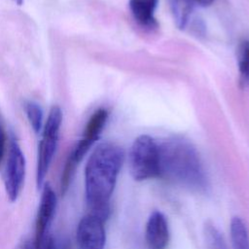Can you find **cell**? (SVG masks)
I'll list each match as a JSON object with an SVG mask.
<instances>
[{"mask_svg":"<svg viewBox=\"0 0 249 249\" xmlns=\"http://www.w3.org/2000/svg\"><path fill=\"white\" fill-rule=\"evenodd\" d=\"M25 158L15 138L10 142L4 173V187L11 201H16L22 190L25 177Z\"/></svg>","mask_w":249,"mask_h":249,"instance_id":"cell-5","label":"cell"},{"mask_svg":"<svg viewBox=\"0 0 249 249\" xmlns=\"http://www.w3.org/2000/svg\"><path fill=\"white\" fill-rule=\"evenodd\" d=\"M160 176L197 192L207 188V178L195 147L182 137H171L160 144Z\"/></svg>","mask_w":249,"mask_h":249,"instance_id":"cell-2","label":"cell"},{"mask_svg":"<svg viewBox=\"0 0 249 249\" xmlns=\"http://www.w3.org/2000/svg\"><path fill=\"white\" fill-rule=\"evenodd\" d=\"M104 221L92 213L81 219L76 232L79 249H104L106 241Z\"/></svg>","mask_w":249,"mask_h":249,"instance_id":"cell-6","label":"cell"},{"mask_svg":"<svg viewBox=\"0 0 249 249\" xmlns=\"http://www.w3.org/2000/svg\"><path fill=\"white\" fill-rule=\"evenodd\" d=\"M195 7H208L210 6L214 0H187Z\"/></svg>","mask_w":249,"mask_h":249,"instance_id":"cell-18","label":"cell"},{"mask_svg":"<svg viewBox=\"0 0 249 249\" xmlns=\"http://www.w3.org/2000/svg\"><path fill=\"white\" fill-rule=\"evenodd\" d=\"M169 2L177 27L179 29H184L187 26L191 15L196 7L187 0H169Z\"/></svg>","mask_w":249,"mask_h":249,"instance_id":"cell-12","label":"cell"},{"mask_svg":"<svg viewBox=\"0 0 249 249\" xmlns=\"http://www.w3.org/2000/svg\"><path fill=\"white\" fill-rule=\"evenodd\" d=\"M62 123V112L58 106H53L48 115V119L43 128L42 138L38 148L36 183L38 188H42L46 175L52 164L57 147L59 130Z\"/></svg>","mask_w":249,"mask_h":249,"instance_id":"cell-4","label":"cell"},{"mask_svg":"<svg viewBox=\"0 0 249 249\" xmlns=\"http://www.w3.org/2000/svg\"><path fill=\"white\" fill-rule=\"evenodd\" d=\"M22 249H32V248H31V246L29 244H25Z\"/></svg>","mask_w":249,"mask_h":249,"instance_id":"cell-20","label":"cell"},{"mask_svg":"<svg viewBox=\"0 0 249 249\" xmlns=\"http://www.w3.org/2000/svg\"><path fill=\"white\" fill-rule=\"evenodd\" d=\"M230 234L232 249H249V234L244 221L234 216L230 225Z\"/></svg>","mask_w":249,"mask_h":249,"instance_id":"cell-11","label":"cell"},{"mask_svg":"<svg viewBox=\"0 0 249 249\" xmlns=\"http://www.w3.org/2000/svg\"><path fill=\"white\" fill-rule=\"evenodd\" d=\"M107 119L108 112L106 109L99 108L92 113L86 124L83 137L73 149L78 157L84 158L91 145L99 138V135L103 130Z\"/></svg>","mask_w":249,"mask_h":249,"instance_id":"cell-9","label":"cell"},{"mask_svg":"<svg viewBox=\"0 0 249 249\" xmlns=\"http://www.w3.org/2000/svg\"><path fill=\"white\" fill-rule=\"evenodd\" d=\"M11 1L16 3V4H18V5H21L22 2H23V0H11Z\"/></svg>","mask_w":249,"mask_h":249,"instance_id":"cell-19","label":"cell"},{"mask_svg":"<svg viewBox=\"0 0 249 249\" xmlns=\"http://www.w3.org/2000/svg\"><path fill=\"white\" fill-rule=\"evenodd\" d=\"M145 241L149 249H165L168 245V223L160 211L150 214L145 227Z\"/></svg>","mask_w":249,"mask_h":249,"instance_id":"cell-8","label":"cell"},{"mask_svg":"<svg viewBox=\"0 0 249 249\" xmlns=\"http://www.w3.org/2000/svg\"><path fill=\"white\" fill-rule=\"evenodd\" d=\"M56 195L50 185L43 188L40 205L38 207L36 222H35V234H34V249H40L45 238L48 236L49 227L53 218L56 208Z\"/></svg>","mask_w":249,"mask_h":249,"instance_id":"cell-7","label":"cell"},{"mask_svg":"<svg viewBox=\"0 0 249 249\" xmlns=\"http://www.w3.org/2000/svg\"><path fill=\"white\" fill-rule=\"evenodd\" d=\"M205 238L210 249H227L223 236L212 225L205 227Z\"/></svg>","mask_w":249,"mask_h":249,"instance_id":"cell-15","label":"cell"},{"mask_svg":"<svg viewBox=\"0 0 249 249\" xmlns=\"http://www.w3.org/2000/svg\"><path fill=\"white\" fill-rule=\"evenodd\" d=\"M6 151V131L2 120L0 119V164L4 159Z\"/></svg>","mask_w":249,"mask_h":249,"instance_id":"cell-16","label":"cell"},{"mask_svg":"<svg viewBox=\"0 0 249 249\" xmlns=\"http://www.w3.org/2000/svg\"><path fill=\"white\" fill-rule=\"evenodd\" d=\"M24 110L32 129L36 133L39 132L43 125V110L41 106L35 101H27L24 104Z\"/></svg>","mask_w":249,"mask_h":249,"instance_id":"cell-14","label":"cell"},{"mask_svg":"<svg viewBox=\"0 0 249 249\" xmlns=\"http://www.w3.org/2000/svg\"><path fill=\"white\" fill-rule=\"evenodd\" d=\"M159 0H129L128 6L135 20L143 27L156 29L159 22L155 18V11Z\"/></svg>","mask_w":249,"mask_h":249,"instance_id":"cell-10","label":"cell"},{"mask_svg":"<svg viewBox=\"0 0 249 249\" xmlns=\"http://www.w3.org/2000/svg\"><path fill=\"white\" fill-rule=\"evenodd\" d=\"M40 249H57V247L55 245V242H54L52 235L48 234V236L45 238V240H44Z\"/></svg>","mask_w":249,"mask_h":249,"instance_id":"cell-17","label":"cell"},{"mask_svg":"<svg viewBox=\"0 0 249 249\" xmlns=\"http://www.w3.org/2000/svg\"><path fill=\"white\" fill-rule=\"evenodd\" d=\"M128 164L130 174L136 181H144L160 176L159 144L149 135H139L132 143Z\"/></svg>","mask_w":249,"mask_h":249,"instance_id":"cell-3","label":"cell"},{"mask_svg":"<svg viewBox=\"0 0 249 249\" xmlns=\"http://www.w3.org/2000/svg\"><path fill=\"white\" fill-rule=\"evenodd\" d=\"M237 65L239 84L242 88L249 86V40H243L237 47Z\"/></svg>","mask_w":249,"mask_h":249,"instance_id":"cell-13","label":"cell"},{"mask_svg":"<svg viewBox=\"0 0 249 249\" xmlns=\"http://www.w3.org/2000/svg\"><path fill=\"white\" fill-rule=\"evenodd\" d=\"M124 160L122 147L112 142L99 144L85 168V193L91 213L106 220L109 202Z\"/></svg>","mask_w":249,"mask_h":249,"instance_id":"cell-1","label":"cell"}]
</instances>
